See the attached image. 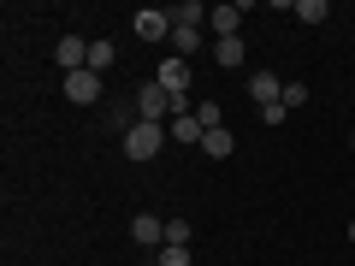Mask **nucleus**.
I'll list each match as a JSON object with an SVG mask.
<instances>
[{
  "mask_svg": "<svg viewBox=\"0 0 355 266\" xmlns=\"http://www.w3.org/2000/svg\"><path fill=\"white\" fill-rule=\"evenodd\" d=\"M349 148H355V136H349Z\"/></svg>",
  "mask_w": 355,
  "mask_h": 266,
  "instance_id": "obj_20",
  "label": "nucleus"
},
{
  "mask_svg": "<svg viewBox=\"0 0 355 266\" xmlns=\"http://www.w3.org/2000/svg\"><path fill=\"white\" fill-rule=\"evenodd\" d=\"M196 118H202V130H219V118H225V113H219L214 101H202V107H196Z\"/></svg>",
  "mask_w": 355,
  "mask_h": 266,
  "instance_id": "obj_17",
  "label": "nucleus"
},
{
  "mask_svg": "<svg viewBox=\"0 0 355 266\" xmlns=\"http://www.w3.org/2000/svg\"><path fill=\"white\" fill-rule=\"evenodd\" d=\"M166 242H184L190 249V219H166Z\"/></svg>",
  "mask_w": 355,
  "mask_h": 266,
  "instance_id": "obj_16",
  "label": "nucleus"
},
{
  "mask_svg": "<svg viewBox=\"0 0 355 266\" xmlns=\"http://www.w3.org/2000/svg\"><path fill=\"white\" fill-rule=\"evenodd\" d=\"M349 242H355V219H349Z\"/></svg>",
  "mask_w": 355,
  "mask_h": 266,
  "instance_id": "obj_19",
  "label": "nucleus"
},
{
  "mask_svg": "<svg viewBox=\"0 0 355 266\" xmlns=\"http://www.w3.org/2000/svg\"><path fill=\"white\" fill-rule=\"evenodd\" d=\"M166 125H148V118H137V125L125 130V160H160V148H166Z\"/></svg>",
  "mask_w": 355,
  "mask_h": 266,
  "instance_id": "obj_1",
  "label": "nucleus"
},
{
  "mask_svg": "<svg viewBox=\"0 0 355 266\" xmlns=\"http://www.w3.org/2000/svg\"><path fill=\"white\" fill-rule=\"evenodd\" d=\"M249 95H254V107L266 113V107H279V101H284V83H279L272 71H249Z\"/></svg>",
  "mask_w": 355,
  "mask_h": 266,
  "instance_id": "obj_4",
  "label": "nucleus"
},
{
  "mask_svg": "<svg viewBox=\"0 0 355 266\" xmlns=\"http://www.w3.org/2000/svg\"><path fill=\"white\" fill-rule=\"evenodd\" d=\"M202 6H196V0H184V6H178V12H172V24H184V30H202Z\"/></svg>",
  "mask_w": 355,
  "mask_h": 266,
  "instance_id": "obj_14",
  "label": "nucleus"
},
{
  "mask_svg": "<svg viewBox=\"0 0 355 266\" xmlns=\"http://www.w3.org/2000/svg\"><path fill=\"white\" fill-rule=\"evenodd\" d=\"M196 48H202V30H184V24H178L172 30V53H178V60H190Z\"/></svg>",
  "mask_w": 355,
  "mask_h": 266,
  "instance_id": "obj_12",
  "label": "nucleus"
},
{
  "mask_svg": "<svg viewBox=\"0 0 355 266\" xmlns=\"http://www.w3.org/2000/svg\"><path fill=\"white\" fill-rule=\"evenodd\" d=\"M130 30H137L142 42H172V12H160V6H142V12H130Z\"/></svg>",
  "mask_w": 355,
  "mask_h": 266,
  "instance_id": "obj_2",
  "label": "nucleus"
},
{
  "mask_svg": "<svg viewBox=\"0 0 355 266\" xmlns=\"http://www.w3.org/2000/svg\"><path fill=\"white\" fill-rule=\"evenodd\" d=\"M308 101V83H284V107H291V113H296V107H302Z\"/></svg>",
  "mask_w": 355,
  "mask_h": 266,
  "instance_id": "obj_18",
  "label": "nucleus"
},
{
  "mask_svg": "<svg viewBox=\"0 0 355 266\" xmlns=\"http://www.w3.org/2000/svg\"><path fill=\"white\" fill-rule=\"evenodd\" d=\"M326 18H331L326 0H296V24H326Z\"/></svg>",
  "mask_w": 355,
  "mask_h": 266,
  "instance_id": "obj_11",
  "label": "nucleus"
},
{
  "mask_svg": "<svg viewBox=\"0 0 355 266\" xmlns=\"http://www.w3.org/2000/svg\"><path fill=\"white\" fill-rule=\"evenodd\" d=\"M154 83H160L166 95H184V89H190V60H178V53H172V60L154 71Z\"/></svg>",
  "mask_w": 355,
  "mask_h": 266,
  "instance_id": "obj_5",
  "label": "nucleus"
},
{
  "mask_svg": "<svg viewBox=\"0 0 355 266\" xmlns=\"http://www.w3.org/2000/svg\"><path fill=\"white\" fill-rule=\"evenodd\" d=\"M65 101H71V107H95V101H101V77H95V71H71V77H65Z\"/></svg>",
  "mask_w": 355,
  "mask_h": 266,
  "instance_id": "obj_3",
  "label": "nucleus"
},
{
  "mask_svg": "<svg viewBox=\"0 0 355 266\" xmlns=\"http://www.w3.org/2000/svg\"><path fill=\"white\" fill-rule=\"evenodd\" d=\"M166 136H172V142H196V148H202L207 130H202V118H196V113H178L172 125H166Z\"/></svg>",
  "mask_w": 355,
  "mask_h": 266,
  "instance_id": "obj_9",
  "label": "nucleus"
},
{
  "mask_svg": "<svg viewBox=\"0 0 355 266\" xmlns=\"http://www.w3.org/2000/svg\"><path fill=\"white\" fill-rule=\"evenodd\" d=\"M243 60H249V48H243V36H225V42H214V65H219V71H237Z\"/></svg>",
  "mask_w": 355,
  "mask_h": 266,
  "instance_id": "obj_8",
  "label": "nucleus"
},
{
  "mask_svg": "<svg viewBox=\"0 0 355 266\" xmlns=\"http://www.w3.org/2000/svg\"><path fill=\"white\" fill-rule=\"evenodd\" d=\"M113 60H119V53H113V42H89V71H95V77H101Z\"/></svg>",
  "mask_w": 355,
  "mask_h": 266,
  "instance_id": "obj_13",
  "label": "nucleus"
},
{
  "mask_svg": "<svg viewBox=\"0 0 355 266\" xmlns=\"http://www.w3.org/2000/svg\"><path fill=\"white\" fill-rule=\"evenodd\" d=\"M130 237H137L142 249H154V242L166 249V219H154V213H137V219H130Z\"/></svg>",
  "mask_w": 355,
  "mask_h": 266,
  "instance_id": "obj_6",
  "label": "nucleus"
},
{
  "mask_svg": "<svg viewBox=\"0 0 355 266\" xmlns=\"http://www.w3.org/2000/svg\"><path fill=\"white\" fill-rule=\"evenodd\" d=\"M243 18H249L243 6H214V12H207V24H214V36L225 42V36H237V30H243Z\"/></svg>",
  "mask_w": 355,
  "mask_h": 266,
  "instance_id": "obj_7",
  "label": "nucleus"
},
{
  "mask_svg": "<svg viewBox=\"0 0 355 266\" xmlns=\"http://www.w3.org/2000/svg\"><path fill=\"white\" fill-rule=\"evenodd\" d=\"M190 260H196V254L184 249V242H166V249H160V266H190Z\"/></svg>",
  "mask_w": 355,
  "mask_h": 266,
  "instance_id": "obj_15",
  "label": "nucleus"
},
{
  "mask_svg": "<svg viewBox=\"0 0 355 266\" xmlns=\"http://www.w3.org/2000/svg\"><path fill=\"white\" fill-rule=\"evenodd\" d=\"M231 148H237V142H231V130H225V125L202 136V154H207V160H231Z\"/></svg>",
  "mask_w": 355,
  "mask_h": 266,
  "instance_id": "obj_10",
  "label": "nucleus"
}]
</instances>
